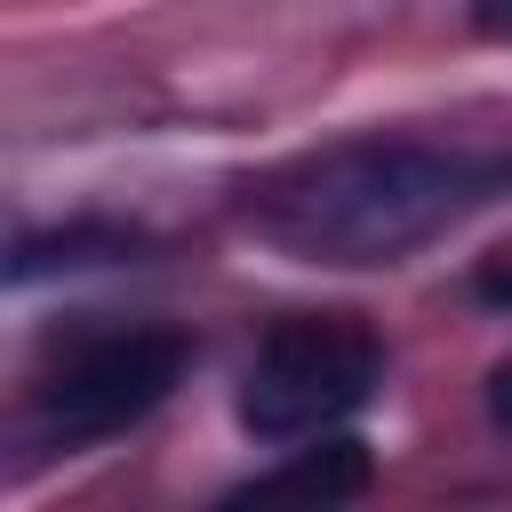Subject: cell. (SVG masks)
I'll return each mask as SVG.
<instances>
[{
  "label": "cell",
  "mask_w": 512,
  "mask_h": 512,
  "mask_svg": "<svg viewBox=\"0 0 512 512\" xmlns=\"http://www.w3.org/2000/svg\"><path fill=\"white\" fill-rule=\"evenodd\" d=\"M480 296H488V304H512V264H488V272H480Z\"/></svg>",
  "instance_id": "cell-7"
},
{
  "label": "cell",
  "mask_w": 512,
  "mask_h": 512,
  "mask_svg": "<svg viewBox=\"0 0 512 512\" xmlns=\"http://www.w3.org/2000/svg\"><path fill=\"white\" fill-rule=\"evenodd\" d=\"M512 192V152L432 144V136H352L320 144L248 184V232L296 264H400Z\"/></svg>",
  "instance_id": "cell-1"
},
{
  "label": "cell",
  "mask_w": 512,
  "mask_h": 512,
  "mask_svg": "<svg viewBox=\"0 0 512 512\" xmlns=\"http://www.w3.org/2000/svg\"><path fill=\"white\" fill-rule=\"evenodd\" d=\"M488 424H496V432H512V352L488 368Z\"/></svg>",
  "instance_id": "cell-5"
},
{
  "label": "cell",
  "mask_w": 512,
  "mask_h": 512,
  "mask_svg": "<svg viewBox=\"0 0 512 512\" xmlns=\"http://www.w3.org/2000/svg\"><path fill=\"white\" fill-rule=\"evenodd\" d=\"M384 384V344L360 312H288L256 336L240 368V432L264 448H304L344 432Z\"/></svg>",
  "instance_id": "cell-2"
},
{
  "label": "cell",
  "mask_w": 512,
  "mask_h": 512,
  "mask_svg": "<svg viewBox=\"0 0 512 512\" xmlns=\"http://www.w3.org/2000/svg\"><path fill=\"white\" fill-rule=\"evenodd\" d=\"M472 32L480 40H512V0H472Z\"/></svg>",
  "instance_id": "cell-6"
},
{
  "label": "cell",
  "mask_w": 512,
  "mask_h": 512,
  "mask_svg": "<svg viewBox=\"0 0 512 512\" xmlns=\"http://www.w3.org/2000/svg\"><path fill=\"white\" fill-rule=\"evenodd\" d=\"M184 376V336L176 328H88L56 344L16 408V440L32 456H80L120 432H136Z\"/></svg>",
  "instance_id": "cell-3"
},
{
  "label": "cell",
  "mask_w": 512,
  "mask_h": 512,
  "mask_svg": "<svg viewBox=\"0 0 512 512\" xmlns=\"http://www.w3.org/2000/svg\"><path fill=\"white\" fill-rule=\"evenodd\" d=\"M360 488H368V456H360V440H344V432H328V440L296 448V464L248 480V496H320V504L360 496Z\"/></svg>",
  "instance_id": "cell-4"
}]
</instances>
